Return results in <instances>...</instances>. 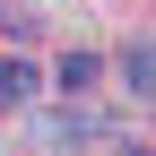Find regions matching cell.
<instances>
[{"label": "cell", "mask_w": 156, "mask_h": 156, "mask_svg": "<svg viewBox=\"0 0 156 156\" xmlns=\"http://www.w3.org/2000/svg\"><path fill=\"white\" fill-rule=\"evenodd\" d=\"M95 69H104L95 52H61V87H69V95H78V87H95Z\"/></svg>", "instance_id": "3957f363"}, {"label": "cell", "mask_w": 156, "mask_h": 156, "mask_svg": "<svg viewBox=\"0 0 156 156\" xmlns=\"http://www.w3.org/2000/svg\"><path fill=\"white\" fill-rule=\"evenodd\" d=\"M113 156H147V147H113Z\"/></svg>", "instance_id": "5b68a950"}, {"label": "cell", "mask_w": 156, "mask_h": 156, "mask_svg": "<svg viewBox=\"0 0 156 156\" xmlns=\"http://www.w3.org/2000/svg\"><path fill=\"white\" fill-rule=\"evenodd\" d=\"M44 139H95V122H87V113H52V122H44Z\"/></svg>", "instance_id": "277c9868"}, {"label": "cell", "mask_w": 156, "mask_h": 156, "mask_svg": "<svg viewBox=\"0 0 156 156\" xmlns=\"http://www.w3.org/2000/svg\"><path fill=\"white\" fill-rule=\"evenodd\" d=\"M35 87H44V78H35V61H0V104H9V113H26Z\"/></svg>", "instance_id": "7a4b0ae2"}, {"label": "cell", "mask_w": 156, "mask_h": 156, "mask_svg": "<svg viewBox=\"0 0 156 156\" xmlns=\"http://www.w3.org/2000/svg\"><path fill=\"white\" fill-rule=\"evenodd\" d=\"M122 78H130V95H147V104H156V35H139V44L122 52Z\"/></svg>", "instance_id": "6da1fadb"}]
</instances>
